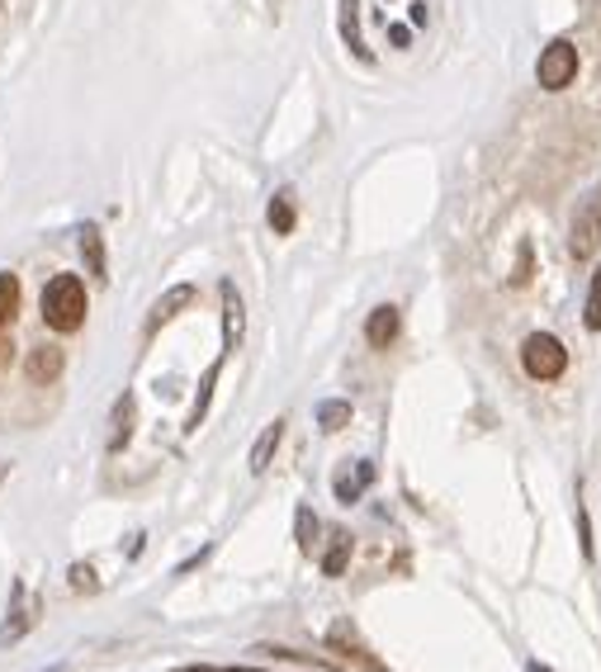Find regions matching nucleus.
<instances>
[{"label": "nucleus", "instance_id": "nucleus-1", "mask_svg": "<svg viewBox=\"0 0 601 672\" xmlns=\"http://www.w3.org/2000/svg\"><path fill=\"white\" fill-rule=\"evenodd\" d=\"M43 323L52 332H77L85 323V285L77 275H58L43 289Z\"/></svg>", "mask_w": 601, "mask_h": 672}, {"label": "nucleus", "instance_id": "nucleus-2", "mask_svg": "<svg viewBox=\"0 0 601 672\" xmlns=\"http://www.w3.org/2000/svg\"><path fill=\"white\" fill-rule=\"evenodd\" d=\"M521 365H526V375H536V379H559L569 356H563V346L550 332H536V336H526V346H521Z\"/></svg>", "mask_w": 601, "mask_h": 672}, {"label": "nucleus", "instance_id": "nucleus-3", "mask_svg": "<svg viewBox=\"0 0 601 672\" xmlns=\"http://www.w3.org/2000/svg\"><path fill=\"white\" fill-rule=\"evenodd\" d=\"M597 246H601V190H592L588 200L578 204L573 227H569V252H573L578 261H588Z\"/></svg>", "mask_w": 601, "mask_h": 672}, {"label": "nucleus", "instance_id": "nucleus-4", "mask_svg": "<svg viewBox=\"0 0 601 672\" xmlns=\"http://www.w3.org/2000/svg\"><path fill=\"white\" fill-rule=\"evenodd\" d=\"M536 77H540V85L544 91H563L573 77H578V48L573 43H550L540 52V67H536Z\"/></svg>", "mask_w": 601, "mask_h": 672}, {"label": "nucleus", "instance_id": "nucleus-5", "mask_svg": "<svg viewBox=\"0 0 601 672\" xmlns=\"http://www.w3.org/2000/svg\"><path fill=\"white\" fill-rule=\"evenodd\" d=\"M185 304H194V285H175V289H166V294L152 304V313H147V332H156L162 323H171L175 313H185Z\"/></svg>", "mask_w": 601, "mask_h": 672}, {"label": "nucleus", "instance_id": "nucleus-6", "mask_svg": "<svg viewBox=\"0 0 601 672\" xmlns=\"http://www.w3.org/2000/svg\"><path fill=\"white\" fill-rule=\"evenodd\" d=\"M223 350H233L242 342V294L233 289V279H223Z\"/></svg>", "mask_w": 601, "mask_h": 672}, {"label": "nucleus", "instance_id": "nucleus-7", "mask_svg": "<svg viewBox=\"0 0 601 672\" xmlns=\"http://www.w3.org/2000/svg\"><path fill=\"white\" fill-rule=\"evenodd\" d=\"M365 336H369V346H394V336H398V308L394 304H384L369 313V323H365Z\"/></svg>", "mask_w": 601, "mask_h": 672}, {"label": "nucleus", "instance_id": "nucleus-8", "mask_svg": "<svg viewBox=\"0 0 601 672\" xmlns=\"http://www.w3.org/2000/svg\"><path fill=\"white\" fill-rule=\"evenodd\" d=\"M279 440H285V421H271V427L256 436V446H252V474L271 469V455L279 450Z\"/></svg>", "mask_w": 601, "mask_h": 672}, {"label": "nucleus", "instance_id": "nucleus-9", "mask_svg": "<svg viewBox=\"0 0 601 672\" xmlns=\"http://www.w3.org/2000/svg\"><path fill=\"white\" fill-rule=\"evenodd\" d=\"M369 483H375V465H365V459H360L356 474L337 479V498H342V502H360V492H365Z\"/></svg>", "mask_w": 601, "mask_h": 672}, {"label": "nucleus", "instance_id": "nucleus-10", "mask_svg": "<svg viewBox=\"0 0 601 672\" xmlns=\"http://www.w3.org/2000/svg\"><path fill=\"white\" fill-rule=\"evenodd\" d=\"M58 369H62V350H58V346H43L39 356L29 360V379H33V384H43V379H58Z\"/></svg>", "mask_w": 601, "mask_h": 672}, {"label": "nucleus", "instance_id": "nucleus-11", "mask_svg": "<svg viewBox=\"0 0 601 672\" xmlns=\"http://www.w3.org/2000/svg\"><path fill=\"white\" fill-rule=\"evenodd\" d=\"M133 436V398L123 394L119 403H114V436H110V450H123V440Z\"/></svg>", "mask_w": 601, "mask_h": 672}, {"label": "nucleus", "instance_id": "nucleus-12", "mask_svg": "<svg viewBox=\"0 0 601 672\" xmlns=\"http://www.w3.org/2000/svg\"><path fill=\"white\" fill-rule=\"evenodd\" d=\"M265 218H271L275 233H294V200H289V190H279L271 208H265Z\"/></svg>", "mask_w": 601, "mask_h": 672}, {"label": "nucleus", "instance_id": "nucleus-13", "mask_svg": "<svg viewBox=\"0 0 601 672\" xmlns=\"http://www.w3.org/2000/svg\"><path fill=\"white\" fill-rule=\"evenodd\" d=\"M81 256L91 265V275H104V237L100 227H81Z\"/></svg>", "mask_w": 601, "mask_h": 672}, {"label": "nucleus", "instance_id": "nucleus-14", "mask_svg": "<svg viewBox=\"0 0 601 672\" xmlns=\"http://www.w3.org/2000/svg\"><path fill=\"white\" fill-rule=\"evenodd\" d=\"M346 421H350V403H342V398H332V403L317 408V427H323V431H342Z\"/></svg>", "mask_w": 601, "mask_h": 672}, {"label": "nucleus", "instance_id": "nucleus-15", "mask_svg": "<svg viewBox=\"0 0 601 672\" xmlns=\"http://www.w3.org/2000/svg\"><path fill=\"white\" fill-rule=\"evenodd\" d=\"M218 369H223V360H218L214 369H208V375H204V384H200V398H194V413H190V431H194V427H200V421H204V413H208V398H214V384H218Z\"/></svg>", "mask_w": 601, "mask_h": 672}, {"label": "nucleus", "instance_id": "nucleus-16", "mask_svg": "<svg viewBox=\"0 0 601 672\" xmlns=\"http://www.w3.org/2000/svg\"><path fill=\"white\" fill-rule=\"evenodd\" d=\"M346 554H350V536H346V530H337V540H332V550H327V559H323L327 578H342V569H346Z\"/></svg>", "mask_w": 601, "mask_h": 672}, {"label": "nucleus", "instance_id": "nucleus-17", "mask_svg": "<svg viewBox=\"0 0 601 672\" xmlns=\"http://www.w3.org/2000/svg\"><path fill=\"white\" fill-rule=\"evenodd\" d=\"M14 304H20V285H14V275H0V327H10Z\"/></svg>", "mask_w": 601, "mask_h": 672}, {"label": "nucleus", "instance_id": "nucleus-18", "mask_svg": "<svg viewBox=\"0 0 601 672\" xmlns=\"http://www.w3.org/2000/svg\"><path fill=\"white\" fill-rule=\"evenodd\" d=\"M582 323H588L592 332H601V271L592 275V285H588V313H582Z\"/></svg>", "mask_w": 601, "mask_h": 672}, {"label": "nucleus", "instance_id": "nucleus-19", "mask_svg": "<svg viewBox=\"0 0 601 672\" xmlns=\"http://www.w3.org/2000/svg\"><path fill=\"white\" fill-rule=\"evenodd\" d=\"M313 530H317V517L308 507H298V544H304V550H313V540H317Z\"/></svg>", "mask_w": 601, "mask_h": 672}, {"label": "nucleus", "instance_id": "nucleus-20", "mask_svg": "<svg viewBox=\"0 0 601 672\" xmlns=\"http://www.w3.org/2000/svg\"><path fill=\"white\" fill-rule=\"evenodd\" d=\"M95 569H85V563H77L72 569V588H95V578H91Z\"/></svg>", "mask_w": 601, "mask_h": 672}, {"label": "nucleus", "instance_id": "nucleus-21", "mask_svg": "<svg viewBox=\"0 0 601 672\" xmlns=\"http://www.w3.org/2000/svg\"><path fill=\"white\" fill-rule=\"evenodd\" d=\"M388 43H394V48H408V43H412V33L398 24V29H388Z\"/></svg>", "mask_w": 601, "mask_h": 672}, {"label": "nucleus", "instance_id": "nucleus-22", "mask_svg": "<svg viewBox=\"0 0 601 672\" xmlns=\"http://www.w3.org/2000/svg\"><path fill=\"white\" fill-rule=\"evenodd\" d=\"M6 356H10V350H6V342H0V365H6Z\"/></svg>", "mask_w": 601, "mask_h": 672}, {"label": "nucleus", "instance_id": "nucleus-23", "mask_svg": "<svg viewBox=\"0 0 601 672\" xmlns=\"http://www.w3.org/2000/svg\"><path fill=\"white\" fill-rule=\"evenodd\" d=\"M530 672H550V668H540V663H536V668H530Z\"/></svg>", "mask_w": 601, "mask_h": 672}, {"label": "nucleus", "instance_id": "nucleus-24", "mask_svg": "<svg viewBox=\"0 0 601 672\" xmlns=\"http://www.w3.org/2000/svg\"><path fill=\"white\" fill-rule=\"evenodd\" d=\"M233 672H256V668H233Z\"/></svg>", "mask_w": 601, "mask_h": 672}]
</instances>
